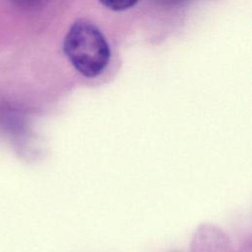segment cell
Listing matches in <instances>:
<instances>
[{
    "label": "cell",
    "instance_id": "3957f363",
    "mask_svg": "<svg viewBox=\"0 0 252 252\" xmlns=\"http://www.w3.org/2000/svg\"><path fill=\"white\" fill-rule=\"evenodd\" d=\"M15 5L22 8H31L39 4L42 0H10Z\"/></svg>",
    "mask_w": 252,
    "mask_h": 252
},
{
    "label": "cell",
    "instance_id": "6da1fadb",
    "mask_svg": "<svg viewBox=\"0 0 252 252\" xmlns=\"http://www.w3.org/2000/svg\"><path fill=\"white\" fill-rule=\"evenodd\" d=\"M64 52L74 68L85 77L98 76L106 68L110 51L101 32L80 20L72 25L64 39Z\"/></svg>",
    "mask_w": 252,
    "mask_h": 252
},
{
    "label": "cell",
    "instance_id": "7a4b0ae2",
    "mask_svg": "<svg viewBox=\"0 0 252 252\" xmlns=\"http://www.w3.org/2000/svg\"><path fill=\"white\" fill-rule=\"evenodd\" d=\"M139 0H99L106 8L113 11H123L134 6Z\"/></svg>",
    "mask_w": 252,
    "mask_h": 252
}]
</instances>
